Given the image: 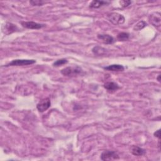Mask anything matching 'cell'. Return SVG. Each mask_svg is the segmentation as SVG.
I'll use <instances>...</instances> for the list:
<instances>
[{"label":"cell","mask_w":161,"mask_h":161,"mask_svg":"<svg viewBox=\"0 0 161 161\" xmlns=\"http://www.w3.org/2000/svg\"><path fill=\"white\" fill-rule=\"evenodd\" d=\"M22 25L23 27L29 29H40L45 26L44 24H40L38 23H35L33 22H22Z\"/></svg>","instance_id":"obj_6"},{"label":"cell","mask_w":161,"mask_h":161,"mask_svg":"<svg viewBox=\"0 0 161 161\" xmlns=\"http://www.w3.org/2000/svg\"><path fill=\"white\" fill-rule=\"evenodd\" d=\"M154 135L155 137H157V138L160 140V130L159 129V130H157L156 132H155L154 133Z\"/></svg>","instance_id":"obj_20"},{"label":"cell","mask_w":161,"mask_h":161,"mask_svg":"<svg viewBox=\"0 0 161 161\" xmlns=\"http://www.w3.org/2000/svg\"><path fill=\"white\" fill-rule=\"evenodd\" d=\"M107 19L108 20L115 25H122L125 23V17L118 13H111L107 15Z\"/></svg>","instance_id":"obj_1"},{"label":"cell","mask_w":161,"mask_h":161,"mask_svg":"<svg viewBox=\"0 0 161 161\" xmlns=\"http://www.w3.org/2000/svg\"><path fill=\"white\" fill-rule=\"evenodd\" d=\"M129 37H130L129 33H126V32H122L118 34L117 39L120 41H126L128 40Z\"/></svg>","instance_id":"obj_15"},{"label":"cell","mask_w":161,"mask_h":161,"mask_svg":"<svg viewBox=\"0 0 161 161\" xmlns=\"http://www.w3.org/2000/svg\"><path fill=\"white\" fill-rule=\"evenodd\" d=\"M104 69L109 71H113V72H115V71L116 72H120V71H123L125 69L124 67L120 64H112L104 67Z\"/></svg>","instance_id":"obj_11"},{"label":"cell","mask_w":161,"mask_h":161,"mask_svg":"<svg viewBox=\"0 0 161 161\" xmlns=\"http://www.w3.org/2000/svg\"><path fill=\"white\" fill-rule=\"evenodd\" d=\"M5 30L6 31H8L9 33H12V32H14L16 31V29H17L16 26L15 25H13L12 23H8L6 24V25L5 26Z\"/></svg>","instance_id":"obj_14"},{"label":"cell","mask_w":161,"mask_h":161,"mask_svg":"<svg viewBox=\"0 0 161 161\" xmlns=\"http://www.w3.org/2000/svg\"><path fill=\"white\" fill-rule=\"evenodd\" d=\"M98 39L105 44H112L115 42L113 37L107 34L98 35Z\"/></svg>","instance_id":"obj_8"},{"label":"cell","mask_w":161,"mask_h":161,"mask_svg":"<svg viewBox=\"0 0 161 161\" xmlns=\"http://www.w3.org/2000/svg\"><path fill=\"white\" fill-rule=\"evenodd\" d=\"M108 4V3L106 2H103V1H93L91 4H90V6H89V7H90L91 8H100L101 6L104 5H106Z\"/></svg>","instance_id":"obj_12"},{"label":"cell","mask_w":161,"mask_h":161,"mask_svg":"<svg viewBox=\"0 0 161 161\" xmlns=\"http://www.w3.org/2000/svg\"><path fill=\"white\" fill-rule=\"evenodd\" d=\"M104 87L108 91L113 92L119 89V86L114 82H107L104 84Z\"/></svg>","instance_id":"obj_10"},{"label":"cell","mask_w":161,"mask_h":161,"mask_svg":"<svg viewBox=\"0 0 161 161\" xmlns=\"http://www.w3.org/2000/svg\"><path fill=\"white\" fill-rule=\"evenodd\" d=\"M68 62V60L66 59H59L57 60H56V62H53V66L54 67H59L62 65H64L66 64H67Z\"/></svg>","instance_id":"obj_16"},{"label":"cell","mask_w":161,"mask_h":161,"mask_svg":"<svg viewBox=\"0 0 161 161\" xmlns=\"http://www.w3.org/2000/svg\"><path fill=\"white\" fill-rule=\"evenodd\" d=\"M36 61L30 59H16L8 64L6 66H23L35 64Z\"/></svg>","instance_id":"obj_3"},{"label":"cell","mask_w":161,"mask_h":161,"mask_svg":"<svg viewBox=\"0 0 161 161\" xmlns=\"http://www.w3.org/2000/svg\"><path fill=\"white\" fill-rule=\"evenodd\" d=\"M146 26H147V23L145 21H140L135 25V26L133 27V30L135 31H139L145 28Z\"/></svg>","instance_id":"obj_13"},{"label":"cell","mask_w":161,"mask_h":161,"mask_svg":"<svg viewBox=\"0 0 161 161\" xmlns=\"http://www.w3.org/2000/svg\"><path fill=\"white\" fill-rule=\"evenodd\" d=\"M131 153L135 156H142L146 154V150L138 146H133L130 148Z\"/></svg>","instance_id":"obj_9"},{"label":"cell","mask_w":161,"mask_h":161,"mask_svg":"<svg viewBox=\"0 0 161 161\" xmlns=\"http://www.w3.org/2000/svg\"><path fill=\"white\" fill-rule=\"evenodd\" d=\"M120 3L121 4L122 6H123V7H127L132 3V2H130V1H121V2H120Z\"/></svg>","instance_id":"obj_19"},{"label":"cell","mask_w":161,"mask_h":161,"mask_svg":"<svg viewBox=\"0 0 161 161\" xmlns=\"http://www.w3.org/2000/svg\"><path fill=\"white\" fill-rule=\"evenodd\" d=\"M44 2L42 1H31L30 2V3L32 4L33 6H41L43 5Z\"/></svg>","instance_id":"obj_18"},{"label":"cell","mask_w":161,"mask_h":161,"mask_svg":"<svg viewBox=\"0 0 161 161\" xmlns=\"http://www.w3.org/2000/svg\"><path fill=\"white\" fill-rule=\"evenodd\" d=\"M149 21L156 27H160L161 25L160 13H156L150 15L149 16Z\"/></svg>","instance_id":"obj_7"},{"label":"cell","mask_w":161,"mask_h":161,"mask_svg":"<svg viewBox=\"0 0 161 161\" xmlns=\"http://www.w3.org/2000/svg\"><path fill=\"white\" fill-rule=\"evenodd\" d=\"M160 75H159V76H158V77H157V80H158V81H159V82L160 81Z\"/></svg>","instance_id":"obj_21"},{"label":"cell","mask_w":161,"mask_h":161,"mask_svg":"<svg viewBox=\"0 0 161 161\" xmlns=\"http://www.w3.org/2000/svg\"><path fill=\"white\" fill-rule=\"evenodd\" d=\"M82 72V69L79 67H67L62 69L60 73L65 76H74Z\"/></svg>","instance_id":"obj_2"},{"label":"cell","mask_w":161,"mask_h":161,"mask_svg":"<svg viewBox=\"0 0 161 161\" xmlns=\"http://www.w3.org/2000/svg\"><path fill=\"white\" fill-rule=\"evenodd\" d=\"M120 159L118 154L115 151L106 150L103 152L101 155V159L102 160H115Z\"/></svg>","instance_id":"obj_4"},{"label":"cell","mask_w":161,"mask_h":161,"mask_svg":"<svg viewBox=\"0 0 161 161\" xmlns=\"http://www.w3.org/2000/svg\"><path fill=\"white\" fill-rule=\"evenodd\" d=\"M51 105L50 100L49 98H45L41 100L37 105V108L39 112L43 113L45 111L47 110Z\"/></svg>","instance_id":"obj_5"},{"label":"cell","mask_w":161,"mask_h":161,"mask_svg":"<svg viewBox=\"0 0 161 161\" xmlns=\"http://www.w3.org/2000/svg\"><path fill=\"white\" fill-rule=\"evenodd\" d=\"M103 48L100 47H94L93 49V52L96 55H103L105 53V51H100L103 49Z\"/></svg>","instance_id":"obj_17"}]
</instances>
